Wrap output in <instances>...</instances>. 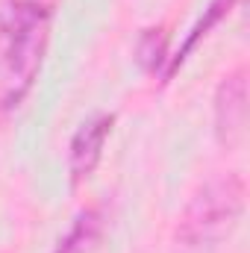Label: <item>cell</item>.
I'll return each mask as SVG.
<instances>
[{"label": "cell", "mask_w": 250, "mask_h": 253, "mask_svg": "<svg viewBox=\"0 0 250 253\" xmlns=\"http://www.w3.org/2000/svg\"><path fill=\"white\" fill-rule=\"evenodd\" d=\"M242 206H245V183L236 174L209 180L186 206L177 227V242L191 253L215 248L236 227Z\"/></svg>", "instance_id": "6da1fadb"}, {"label": "cell", "mask_w": 250, "mask_h": 253, "mask_svg": "<svg viewBox=\"0 0 250 253\" xmlns=\"http://www.w3.org/2000/svg\"><path fill=\"white\" fill-rule=\"evenodd\" d=\"M47 15H50V9L36 3V0L15 3L9 9V21H6L9 74H12L9 106H12V100L24 97V91L30 88V83H33L39 65H42L44 42H47Z\"/></svg>", "instance_id": "7a4b0ae2"}, {"label": "cell", "mask_w": 250, "mask_h": 253, "mask_svg": "<svg viewBox=\"0 0 250 253\" xmlns=\"http://www.w3.org/2000/svg\"><path fill=\"white\" fill-rule=\"evenodd\" d=\"M115 118L112 115H100V118H91L88 124H83L77 129V135L71 138V180L80 183L85 180L97 162H100V153H103V144L112 132Z\"/></svg>", "instance_id": "3957f363"}, {"label": "cell", "mask_w": 250, "mask_h": 253, "mask_svg": "<svg viewBox=\"0 0 250 253\" xmlns=\"http://www.w3.org/2000/svg\"><path fill=\"white\" fill-rule=\"evenodd\" d=\"M245 118H248V83H245V71H236L221 83L218 97H215L218 135L224 141L239 138L245 129Z\"/></svg>", "instance_id": "277c9868"}, {"label": "cell", "mask_w": 250, "mask_h": 253, "mask_svg": "<svg viewBox=\"0 0 250 253\" xmlns=\"http://www.w3.org/2000/svg\"><path fill=\"white\" fill-rule=\"evenodd\" d=\"M100 233V221H97V212H85L77 218L74 230L65 236V242H59V251L56 253H80L83 248H88Z\"/></svg>", "instance_id": "5b68a950"}, {"label": "cell", "mask_w": 250, "mask_h": 253, "mask_svg": "<svg viewBox=\"0 0 250 253\" xmlns=\"http://www.w3.org/2000/svg\"><path fill=\"white\" fill-rule=\"evenodd\" d=\"M230 3H233V0H212V6L206 9V18H203V21H200V24H197V27L191 30V36L186 39V44L180 47V53H177V56L171 59V68H168V74H165V77H171V74L177 71V65H183V59L188 56V50H191V47L197 44V39H200V36H206V30L218 24V18L224 15V9H230Z\"/></svg>", "instance_id": "8992f818"}, {"label": "cell", "mask_w": 250, "mask_h": 253, "mask_svg": "<svg viewBox=\"0 0 250 253\" xmlns=\"http://www.w3.org/2000/svg\"><path fill=\"white\" fill-rule=\"evenodd\" d=\"M36 3H39V0H36Z\"/></svg>", "instance_id": "52a82bcc"}]
</instances>
